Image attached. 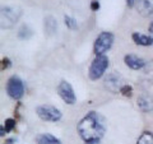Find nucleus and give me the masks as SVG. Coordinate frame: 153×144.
<instances>
[{
    "label": "nucleus",
    "mask_w": 153,
    "mask_h": 144,
    "mask_svg": "<svg viewBox=\"0 0 153 144\" xmlns=\"http://www.w3.org/2000/svg\"><path fill=\"white\" fill-rule=\"evenodd\" d=\"M14 126H16V120L13 119H7L5 122H4V129H5V131H12Z\"/></svg>",
    "instance_id": "obj_20"
},
{
    "label": "nucleus",
    "mask_w": 153,
    "mask_h": 144,
    "mask_svg": "<svg viewBox=\"0 0 153 144\" xmlns=\"http://www.w3.org/2000/svg\"><path fill=\"white\" fill-rule=\"evenodd\" d=\"M137 9L143 17L151 16L153 14V0H137Z\"/></svg>",
    "instance_id": "obj_10"
},
{
    "label": "nucleus",
    "mask_w": 153,
    "mask_h": 144,
    "mask_svg": "<svg viewBox=\"0 0 153 144\" xmlns=\"http://www.w3.org/2000/svg\"><path fill=\"white\" fill-rule=\"evenodd\" d=\"M7 93L14 99H19L25 94V84H23L21 78H18L17 75H13L9 78L7 83Z\"/></svg>",
    "instance_id": "obj_6"
},
{
    "label": "nucleus",
    "mask_w": 153,
    "mask_h": 144,
    "mask_svg": "<svg viewBox=\"0 0 153 144\" xmlns=\"http://www.w3.org/2000/svg\"><path fill=\"white\" fill-rule=\"evenodd\" d=\"M103 119L96 112H89L78 124V131L87 144H98L105 134Z\"/></svg>",
    "instance_id": "obj_1"
},
{
    "label": "nucleus",
    "mask_w": 153,
    "mask_h": 144,
    "mask_svg": "<svg viewBox=\"0 0 153 144\" xmlns=\"http://www.w3.org/2000/svg\"><path fill=\"white\" fill-rule=\"evenodd\" d=\"M138 107L143 112H151L153 111V96L151 94H142L138 98Z\"/></svg>",
    "instance_id": "obj_11"
},
{
    "label": "nucleus",
    "mask_w": 153,
    "mask_h": 144,
    "mask_svg": "<svg viewBox=\"0 0 153 144\" xmlns=\"http://www.w3.org/2000/svg\"><path fill=\"white\" fill-rule=\"evenodd\" d=\"M137 3V0H126V4H128V7H133L134 5V4H135Z\"/></svg>",
    "instance_id": "obj_23"
},
{
    "label": "nucleus",
    "mask_w": 153,
    "mask_h": 144,
    "mask_svg": "<svg viewBox=\"0 0 153 144\" xmlns=\"http://www.w3.org/2000/svg\"><path fill=\"white\" fill-rule=\"evenodd\" d=\"M143 76H144L146 82L153 84V60L149 61V63H147L146 68H144V73H143Z\"/></svg>",
    "instance_id": "obj_16"
},
{
    "label": "nucleus",
    "mask_w": 153,
    "mask_h": 144,
    "mask_svg": "<svg viewBox=\"0 0 153 144\" xmlns=\"http://www.w3.org/2000/svg\"><path fill=\"white\" fill-rule=\"evenodd\" d=\"M10 65H12V64H10V60L7 59V57H5V59H3V69H4V68L8 69Z\"/></svg>",
    "instance_id": "obj_22"
},
{
    "label": "nucleus",
    "mask_w": 153,
    "mask_h": 144,
    "mask_svg": "<svg viewBox=\"0 0 153 144\" xmlns=\"http://www.w3.org/2000/svg\"><path fill=\"white\" fill-rule=\"evenodd\" d=\"M124 61H125V64H126L130 69H133V70L143 69V68H146V65H147V63L142 59V57L134 55V54L126 55L125 57H124Z\"/></svg>",
    "instance_id": "obj_9"
},
{
    "label": "nucleus",
    "mask_w": 153,
    "mask_h": 144,
    "mask_svg": "<svg viewBox=\"0 0 153 144\" xmlns=\"http://www.w3.org/2000/svg\"><path fill=\"white\" fill-rule=\"evenodd\" d=\"M21 9L18 7H3L1 8V28H10L18 22L21 17Z\"/></svg>",
    "instance_id": "obj_3"
},
{
    "label": "nucleus",
    "mask_w": 153,
    "mask_h": 144,
    "mask_svg": "<svg viewBox=\"0 0 153 144\" xmlns=\"http://www.w3.org/2000/svg\"><path fill=\"white\" fill-rule=\"evenodd\" d=\"M137 144H153V133L144 131L138 139Z\"/></svg>",
    "instance_id": "obj_17"
},
{
    "label": "nucleus",
    "mask_w": 153,
    "mask_h": 144,
    "mask_svg": "<svg viewBox=\"0 0 153 144\" xmlns=\"http://www.w3.org/2000/svg\"><path fill=\"white\" fill-rule=\"evenodd\" d=\"M114 44V35L110 32H101L98 35V37L94 41V54L96 56L103 55L106 51L111 49V46Z\"/></svg>",
    "instance_id": "obj_4"
},
{
    "label": "nucleus",
    "mask_w": 153,
    "mask_h": 144,
    "mask_svg": "<svg viewBox=\"0 0 153 144\" xmlns=\"http://www.w3.org/2000/svg\"><path fill=\"white\" fill-rule=\"evenodd\" d=\"M149 35H151V37H152V40H153V22L149 24Z\"/></svg>",
    "instance_id": "obj_24"
},
{
    "label": "nucleus",
    "mask_w": 153,
    "mask_h": 144,
    "mask_svg": "<svg viewBox=\"0 0 153 144\" xmlns=\"http://www.w3.org/2000/svg\"><path fill=\"white\" fill-rule=\"evenodd\" d=\"M32 35H33V31L30 28V26H27V24H23L18 31V37L21 38V40H28V38L32 37Z\"/></svg>",
    "instance_id": "obj_15"
},
{
    "label": "nucleus",
    "mask_w": 153,
    "mask_h": 144,
    "mask_svg": "<svg viewBox=\"0 0 153 144\" xmlns=\"http://www.w3.org/2000/svg\"><path fill=\"white\" fill-rule=\"evenodd\" d=\"M91 9H92L93 12H96V10H98L100 9V3L97 1V0H93V1L91 3Z\"/></svg>",
    "instance_id": "obj_21"
},
{
    "label": "nucleus",
    "mask_w": 153,
    "mask_h": 144,
    "mask_svg": "<svg viewBox=\"0 0 153 144\" xmlns=\"http://www.w3.org/2000/svg\"><path fill=\"white\" fill-rule=\"evenodd\" d=\"M131 37H133V41L139 46H151V45H153V40H152L151 36L135 32V33H133Z\"/></svg>",
    "instance_id": "obj_12"
},
{
    "label": "nucleus",
    "mask_w": 153,
    "mask_h": 144,
    "mask_svg": "<svg viewBox=\"0 0 153 144\" xmlns=\"http://www.w3.org/2000/svg\"><path fill=\"white\" fill-rule=\"evenodd\" d=\"M36 112L38 115V117L44 121H51V122H56L61 119V112L59 108H56L50 105H42L36 108Z\"/></svg>",
    "instance_id": "obj_5"
},
{
    "label": "nucleus",
    "mask_w": 153,
    "mask_h": 144,
    "mask_svg": "<svg viewBox=\"0 0 153 144\" xmlns=\"http://www.w3.org/2000/svg\"><path fill=\"white\" fill-rule=\"evenodd\" d=\"M123 85H124V79L119 73H111L105 78V87L112 93H116L117 91L120 92Z\"/></svg>",
    "instance_id": "obj_8"
},
{
    "label": "nucleus",
    "mask_w": 153,
    "mask_h": 144,
    "mask_svg": "<svg viewBox=\"0 0 153 144\" xmlns=\"http://www.w3.org/2000/svg\"><path fill=\"white\" fill-rule=\"evenodd\" d=\"M57 93L61 97V99L68 105H74L75 103V93L73 87L68 83V82H60V84L57 85Z\"/></svg>",
    "instance_id": "obj_7"
},
{
    "label": "nucleus",
    "mask_w": 153,
    "mask_h": 144,
    "mask_svg": "<svg viewBox=\"0 0 153 144\" xmlns=\"http://www.w3.org/2000/svg\"><path fill=\"white\" fill-rule=\"evenodd\" d=\"M120 93L124 96V97H131V94H133V88H131V85H129V84H124L121 89H120Z\"/></svg>",
    "instance_id": "obj_18"
},
{
    "label": "nucleus",
    "mask_w": 153,
    "mask_h": 144,
    "mask_svg": "<svg viewBox=\"0 0 153 144\" xmlns=\"http://www.w3.org/2000/svg\"><path fill=\"white\" fill-rule=\"evenodd\" d=\"M57 30V22L56 19L52 17V16H49L45 18V32L47 35H54Z\"/></svg>",
    "instance_id": "obj_13"
},
{
    "label": "nucleus",
    "mask_w": 153,
    "mask_h": 144,
    "mask_svg": "<svg viewBox=\"0 0 153 144\" xmlns=\"http://www.w3.org/2000/svg\"><path fill=\"white\" fill-rule=\"evenodd\" d=\"M108 66V57L105 55H98L94 57L92 64L89 66V78L92 80H97L105 74Z\"/></svg>",
    "instance_id": "obj_2"
},
{
    "label": "nucleus",
    "mask_w": 153,
    "mask_h": 144,
    "mask_svg": "<svg viewBox=\"0 0 153 144\" xmlns=\"http://www.w3.org/2000/svg\"><path fill=\"white\" fill-rule=\"evenodd\" d=\"M37 144H61L59 139H56L51 134H41L37 137Z\"/></svg>",
    "instance_id": "obj_14"
},
{
    "label": "nucleus",
    "mask_w": 153,
    "mask_h": 144,
    "mask_svg": "<svg viewBox=\"0 0 153 144\" xmlns=\"http://www.w3.org/2000/svg\"><path fill=\"white\" fill-rule=\"evenodd\" d=\"M64 21H65V24H66V27L70 28V30H75V28L78 27V26H76V22H75V19H74V18L65 16Z\"/></svg>",
    "instance_id": "obj_19"
}]
</instances>
